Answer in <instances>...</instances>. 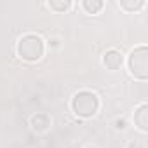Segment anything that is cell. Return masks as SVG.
I'll return each mask as SVG.
<instances>
[{"mask_svg":"<svg viewBox=\"0 0 148 148\" xmlns=\"http://www.w3.org/2000/svg\"><path fill=\"white\" fill-rule=\"evenodd\" d=\"M18 56L23 59V61H28V63H35L38 61L44 52H45V44L42 40V37L35 35V33H26L19 38L18 42Z\"/></svg>","mask_w":148,"mask_h":148,"instance_id":"cell-1","label":"cell"},{"mask_svg":"<svg viewBox=\"0 0 148 148\" xmlns=\"http://www.w3.org/2000/svg\"><path fill=\"white\" fill-rule=\"evenodd\" d=\"M127 68H129V73L136 80L145 82L148 79V49H146V45H139L131 51V54L127 56Z\"/></svg>","mask_w":148,"mask_h":148,"instance_id":"cell-3","label":"cell"},{"mask_svg":"<svg viewBox=\"0 0 148 148\" xmlns=\"http://www.w3.org/2000/svg\"><path fill=\"white\" fill-rule=\"evenodd\" d=\"M134 124L138 125V129L141 132L148 131V105L146 103H141L134 110Z\"/></svg>","mask_w":148,"mask_h":148,"instance_id":"cell-5","label":"cell"},{"mask_svg":"<svg viewBox=\"0 0 148 148\" xmlns=\"http://www.w3.org/2000/svg\"><path fill=\"white\" fill-rule=\"evenodd\" d=\"M49 125H51V119H49L45 113H37V115L32 117V127H33L35 131H38V132L47 131Z\"/></svg>","mask_w":148,"mask_h":148,"instance_id":"cell-6","label":"cell"},{"mask_svg":"<svg viewBox=\"0 0 148 148\" xmlns=\"http://www.w3.org/2000/svg\"><path fill=\"white\" fill-rule=\"evenodd\" d=\"M80 5H82V9H84L87 14H98V12L103 9L105 4L101 2V0H84Z\"/></svg>","mask_w":148,"mask_h":148,"instance_id":"cell-7","label":"cell"},{"mask_svg":"<svg viewBox=\"0 0 148 148\" xmlns=\"http://www.w3.org/2000/svg\"><path fill=\"white\" fill-rule=\"evenodd\" d=\"M122 63H124V56L115 49H110V51H106L103 54V64L106 66V70L115 71V70H119L122 66Z\"/></svg>","mask_w":148,"mask_h":148,"instance_id":"cell-4","label":"cell"},{"mask_svg":"<svg viewBox=\"0 0 148 148\" xmlns=\"http://www.w3.org/2000/svg\"><path fill=\"white\" fill-rule=\"evenodd\" d=\"M71 112L80 119H91L99 110V98L92 91H79L71 98Z\"/></svg>","mask_w":148,"mask_h":148,"instance_id":"cell-2","label":"cell"},{"mask_svg":"<svg viewBox=\"0 0 148 148\" xmlns=\"http://www.w3.org/2000/svg\"><path fill=\"white\" fill-rule=\"evenodd\" d=\"M49 7L52 11H56V12H64V11H68L71 7V2H70V0H66V2H56V0H51Z\"/></svg>","mask_w":148,"mask_h":148,"instance_id":"cell-9","label":"cell"},{"mask_svg":"<svg viewBox=\"0 0 148 148\" xmlns=\"http://www.w3.org/2000/svg\"><path fill=\"white\" fill-rule=\"evenodd\" d=\"M143 5H145V0H120V7L124 11H129V12L139 11Z\"/></svg>","mask_w":148,"mask_h":148,"instance_id":"cell-8","label":"cell"}]
</instances>
